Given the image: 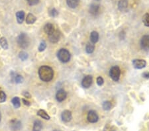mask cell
I'll return each mask as SVG.
<instances>
[{
  "instance_id": "obj_1",
  "label": "cell",
  "mask_w": 149,
  "mask_h": 131,
  "mask_svg": "<svg viewBox=\"0 0 149 131\" xmlns=\"http://www.w3.org/2000/svg\"><path fill=\"white\" fill-rule=\"evenodd\" d=\"M39 76L42 81L48 82L54 77V71L48 66H43L39 69Z\"/></svg>"
},
{
  "instance_id": "obj_2",
  "label": "cell",
  "mask_w": 149,
  "mask_h": 131,
  "mask_svg": "<svg viewBox=\"0 0 149 131\" xmlns=\"http://www.w3.org/2000/svg\"><path fill=\"white\" fill-rule=\"evenodd\" d=\"M17 43L20 48L25 49L29 47L30 44V39L27 34L21 33L17 37Z\"/></svg>"
},
{
  "instance_id": "obj_3",
  "label": "cell",
  "mask_w": 149,
  "mask_h": 131,
  "mask_svg": "<svg viewBox=\"0 0 149 131\" xmlns=\"http://www.w3.org/2000/svg\"><path fill=\"white\" fill-rule=\"evenodd\" d=\"M57 57L59 60L62 63H66L70 60V53L68 50L65 48H62L58 52Z\"/></svg>"
},
{
  "instance_id": "obj_4",
  "label": "cell",
  "mask_w": 149,
  "mask_h": 131,
  "mask_svg": "<svg viewBox=\"0 0 149 131\" xmlns=\"http://www.w3.org/2000/svg\"><path fill=\"white\" fill-rule=\"evenodd\" d=\"M109 76L112 78L113 80L117 81L119 79L121 76V70L117 66H113L110 69V71H109Z\"/></svg>"
},
{
  "instance_id": "obj_5",
  "label": "cell",
  "mask_w": 149,
  "mask_h": 131,
  "mask_svg": "<svg viewBox=\"0 0 149 131\" xmlns=\"http://www.w3.org/2000/svg\"><path fill=\"white\" fill-rule=\"evenodd\" d=\"M22 127L21 122L17 119H14L10 121V128L13 131L19 130Z\"/></svg>"
},
{
  "instance_id": "obj_6",
  "label": "cell",
  "mask_w": 149,
  "mask_h": 131,
  "mask_svg": "<svg viewBox=\"0 0 149 131\" xmlns=\"http://www.w3.org/2000/svg\"><path fill=\"white\" fill-rule=\"evenodd\" d=\"M141 48L145 50H149V35H144L141 40Z\"/></svg>"
},
{
  "instance_id": "obj_7",
  "label": "cell",
  "mask_w": 149,
  "mask_h": 131,
  "mask_svg": "<svg viewBox=\"0 0 149 131\" xmlns=\"http://www.w3.org/2000/svg\"><path fill=\"white\" fill-rule=\"evenodd\" d=\"M87 119H88V121H89L90 123H95L98 121L99 117L97 115L96 112L94 111H90L88 114Z\"/></svg>"
},
{
  "instance_id": "obj_8",
  "label": "cell",
  "mask_w": 149,
  "mask_h": 131,
  "mask_svg": "<svg viewBox=\"0 0 149 131\" xmlns=\"http://www.w3.org/2000/svg\"><path fill=\"white\" fill-rule=\"evenodd\" d=\"M60 38V32L59 31H57V30H55L52 34L48 36L49 41L50 43H57V42H59Z\"/></svg>"
},
{
  "instance_id": "obj_9",
  "label": "cell",
  "mask_w": 149,
  "mask_h": 131,
  "mask_svg": "<svg viewBox=\"0 0 149 131\" xmlns=\"http://www.w3.org/2000/svg\"><path fill=\"white\" fill-rule=\"evenodd\" d=\"M146 62L142 59H135L132 61V65L137 69H142L146 66Z\"/></svg>"
},
{
  "instance_id": "obj_10",
  "label": "cell",
  "mask_w": 149,
  "mask_h": 131,
  "mask_svg": "<svg viewBox=\"0 0 149 131\" xmlns=\"http://www.w3.org/2000/svg\"><path fill=\"white\" fill-rule=\"evenodd\" d=\"M93 79L91 76H86L81 81V85L84 88H89L92 84Z\"/></svg>"
},
{
  "instance_id": "obj_11",
  "label": "cell",
  "mask_w": 149,
  "mask_h": 131,
  "mask_svg": "<svg viewBox=\"0 0 149 131\" xmlns=\"http://www.w3.org/2000/svg\"><path fill=\"white\" fill-rule=\"evenodd\" d=\"M61 117L64 122L68 123L72 120V113L70 111H68V110H65L62 113Z\"/></svg>"
},
{
  "instance_id": "obj_12",
  "label": "cell",
  "mask_w": 149,
  "mask_h": 131,
  "mask_svg": "<svg viewBox=\"0 0 149 131\" xmlns=\"http://www.w3.org/2000/svg\"><path fill=\"white\" fill-rule=\"evenodd\" d=\"M67 97V93L64 90H60L57 92L56 94V98L59 102H62L65 100Z\"/></svg>"
},
{
  "instance_id": "obj_13",
  "label": "cell",
  "mask_w": 149,
  "mask_h": 131,
  "mask_svg": "<svg viewBox=\"0 0 149 131\" xmlns=\"http://www.w3.org/2000/svg\"><path fill=\"white\" fill-rule=\"evenodd\" d=\"M99 9H100L99 5L97 3H92L90 7L89 12L90 14H92V15L95 16L99 14Z\"/></svg>"
},
{
  "instance_id": "obj_14",
  "label": "cell",
  "mask_w": 149,
  "mask_h": 131,
  "mask_svg": "<svg viewBox=\"0 0 149 131\" xmlns=\"http://www.w3.org/2000/svg\"><path fill=\"white\" fill-rule=\"evenodd\" d=\"M11 78H12V80L15 81L16 83H23V80H24L22 76H21L19 74H17L14 72H11Z\"/></svg>"
},
{
  "instance_id": "obj_15",
  "label": "cell",
  "mask_w": 149,
  "mask_h": 131,
  "mask_svg": "<svg viewBox=\"0 0 149 131\" xmlns=\"http://www.w3.org/2000/svg\"><path fill=\"white\" fill-rule=\"evenodd\" d=\"M54 31V27L53 26V25L51 24V23H47V24H46L45 25V27H44V31H45V33L48 35V36L52 34Z\"/></svg>"
},
{
  "instance_id": "obj_16",
  "label": "cell",
  "mask_w": 149,
  "mask_h": 131,
  "mask_svg": "<svg viewBox=\"0 0 149 131\" xmlns=\"http://www.w3.org/2000/svg\"><path fill=\"white\" fill-rule=\"evenodd\" d=\"M128 7L127 0H120L118 3V8L121 11H125Z\"/></svg>"
},
{
  "instance_id": "obj_17",
  "label": "cell",
  "mask_w": 149,
  "mask_h": 131,
  "mask_svg": "<svg viewBox=\"0 0 149 131\" xmlns=\"http://www.w3.org/2000/svg\"><path fill=\"white\" fill-rule=\"evenodd\" d=\"M25 12L23 11H19L16 13V18L19 24H21L23 23V21L25 19Z\"/></svg>"
},
{
  "instance_id": "obj_18",
  "label": "cell",
  "mask_w": 149,
  "mask_h": 131,
  "mask_svg": "<svg viewBox=\"0 0 149 131\" xmlns=\"http://www.w3.org/2000/svg\"><path fill=\"white\" fill-rule=\"evenodd\" d=\"M99 40V34L96 31H93L90 34V41L91 43L95 44Z\"/></svg>"
},
{
  "instance_id": "obj_19",
  "label": "cell",
  "mask_w": 149,
  "mask_h": 131,
  "mask_svg": "<svg viewBox=\"0 0 149 131\" xmlns=\"http://www.w3.org/2000/svg\"><path fill=\"white\" fill-rule=\"evenodd\" d=\"M66 3L69 8L74 9L78 7L80 3V0H66Z\"/></svg>"
},
{
  "instance_id": "obj_20",
  "label": "cell",
  "mask_w": 149,
  "mask_h": 131,
  "mask_svg": "<svg viewBox=\"0 0 149 131\" xmlns=\"http://www.w3.org/2000/svg\"><path fill=\"white\" fill-rule=\"evenodd\" d=\"M37 18L34 15H32V13H29L27 16L26 18V23L28 25L33 24V23L36 21Z\"/></svg>"
},
{
  "instance_id": "obj_21",
  "label": "cell",
  "mask_w": 149,
  "mask_h": 131,
  "mask_svg": "<svg viewBox=\"0 0 149 131\" xmlns=\"http://www.w3.org/2000/svg\"><path fill=\"white\" fill-rule=\"evenodd\" d=\"M42 128H43V124H42L41 121L37 120L34 121L33 128H32V131H41Z\"/></svg>"
},
{
  "instance_id": "obj_22",
  "label": "cell",
  "mask_w": 149,
  "mask_h": 131,
  "mask_svg": "<svg viewBox=\"0 0 149 131\" xmlns=\"http://www.w3.org/2000/svg\"><path fill=\"white\" fill-rule=\"evenodd\" d=\"M37 114H38L39 117H41V118L45 119V120H49L50 119V116L48 115L45 110H43V109L39 110V111L37 112Z\"/></svg>"
},
{
  "instance_id": "obj_23",
  "label": "cell",
  "mask_w": 149,
  "mask_h": 131,
  "mask_svg": "<svg viewBox=\"0 0 149 131\" xmlns=\"http://www.w3.org/2000/svg\"><path fill=\"white\" fill-rule=\"evenodd\" d=\"M11 103H12L14 107L16 109L19 108L21 106V101L20 99L18 97H14L12 99H11Z\"/></svg>"
},
{
  "instance_id": "obj_24",
  "label": "cell",
  "mask_w": 149,
  "mask_h": 131,
  "mask_svg": "<svg viewBox=\"0 0 149 131\" xmlns=\"http://www.w3.org/2000/svg\"><path fill=\"white\" fill-rule=\"evenodd\" d=\"M0 46H1L2 48H3L4 50H8L9 48L8 41H7L6 39L4 38V37H1V38L0 39Z\"/></svg>"
},
{
  "instance_id": "obj_25",
  "label": "cell",
  "mask_w": 149,
  "mask_h": 131,
  "mask_svg": "<svg viewBox=\"0 0 149 131\" xmlns=\"http://www.w3.org/2000/svg\"><path fill=\"white\" fill-rule=\"evenodd\" d=\"M95 45L93 43H88L86 46V51L88 54H92L94 51Z\"/></svg>"
},
{
  "instance_id": "obj_26",
  "label": "cell",
  "mask_w": 149,
  "mask_h": 131,
  "mask_svg": "<svg viewBox=\"0 0 149 131\" xmlns=\"http://www.w3.org/2000/svg\"><path fill=\"white\" fill-rule=\"evenodd\" d=\"M28 57H29L28 54L26 52H24V51H21V52H20L19 54V58L22 61L26 60L28 58Z\"/></svg>"
},
{
  "instance_id": "obj_27",
  "label": "cell",
  "mask_w": 149,
  "mask_h": 131,
  "mask_svg": "<svg viewBox=\"0 0 149 131\" xmlns=\"http://www.w3.org/2000/svg\"><path fill=\"white\" fill-rule=\"evenodd\" d=\"M111 107H112V105H111V103L109 101H105L103 103V109L106 111H109L111 109Z\"/></svg>"
},
{
  "instance_id": "obj_28",
  "label": "cell",
  "mask_w": 149,
  "mask_h": 131,
  "mask_svg": "<svg viewBox=\"0 0 149 131\" xmlns=\"http://www.w3.org/2000/svg\"><path fill=\"white\" fill-rule=\"evenodd\" d=\"M143 22L146 27H149V14L146 13L143 17Z\"/></svg>"
},
{
  "instance_id": "obj_29",
  "label": "cell",
  "mask_w": 149,
  "mask_h": 131,
  "mask_svg": "<svg viewBox=\"0 0 149 131\" xmlns=\"http://www.w3.org/2000/svg\"><path fill=\"white\" fill-rule=\"evenodd\" d=\"M49 14L51 17H57L58 15H59V12H58V11L55 8H52L51 9H50Z\"/></svg>"
},
{
  "instance_id": "obj_30",
  "label": "cell",
  "mask_w": 149,
  "mask_h": 131,
  "mask_svg": "<svg viewBox=\"0 0 149 131\" xmlns=\"http://www.w3.org/2000/svg\"><path fill=\"white\" fill-rule=\"evenodd\" d=\"M46 47V44L45 41H42L40 45L39 46V52H43L45 50V48Z\"/></svg>"
},
{
  "instance_id": "obj_31",
  "label": "cell",
  "mask_w": 149,
  "mask_h": 131,
  "mask_svg": "<svg viewBox=\"0 0 149 131\" xmlns=\"http://www.w3.org/2000/svg\"><path fill=\"white\" fill-rule=\"evenodd\" d=\"M6 100V95L3 92L0 91V103H3Z\"/></svg>"
},
{
  "instance_id": "obj_32",
  "label": "cell",
  "mask_w": 149,
  "mask_h": 131,
  "mask_svg": "<svg viewBox=\"0 0 149 131\" xmlns=\"http://www.w3.org/2000/svg\"><path fill=\"white\" fill-rule=\"evenodd\" d=\"M104 131H116V129L115 127H113V126L107 125L104 128Z\"/></svg>"
},
{
  "instance_id": "obj_33",
  "label": "cell",
  "mask_w": 149,
  "mask_h": 131,
  "mask_svg": "<svg viewBox=\"0 0 149 131\" xmlns=\"http://www.w3.org/2000/svg\"><path fill=\"white\" fill-rule=\"evenodd\" d=\"M103 83H104V80H103V78H102V77H101V76L97 77V85H98L99 86H101L103 84Z\"/></svg>"
},
{
  "instance_id": "obj_34",
  "label": "cell",
  "mask_w": 149,
  "mask_h": 131,
  "mask_svg": "<svg viewBox=\"0 0 149 131\" xmlns=\"http://www.w3.org/2000/svg\"><path fill=\"white\" fill-rule=\"evenodd\" d=\"M27 3L29 6H35L39 2V0H27Z\"/></svg>"
},
{
  "instance_id": "obj_35",
  "label": "cell",
  "mask_w": 149,
  "mask_h": 131,
  "mask_svg": "<svg viewBox=\"0 0 149 131\" xmlns=\"http://www.w3.org/2000/svg\"><path fill=\"white\" fill-rule=\"evenodd\" d=\"M22 101H23V103H24V105H27V106H30V105H31V103H30L29 101H27L26 99H22Z\"/></svg>"
},
{
  "instance_id": "obj_36",
  "label": "cell",
  "mask_w": 149,
  "mask_h": 131,
  "mask_svg": "<svg viewBox=\"0 0 149 131\" xmlns=\"http://www.w3.org/2000/svg\"><path fill=\"white\" fill-rule=\"evenodd\" d=\"M23 96H24L25 97H27V98H31V94H30V93H29V92H23Z\"/></svg>"
},
{
  "instance_id": "obj_37",
  "label": "cell",
  "mask_w": 149,
  "mask_h": 131,
  "mask_svg": "<svg viewBox=\"0 0 149 131\" xmlns=\"http://www.w3.org/2000/svg\"><path fill=\"white\" fill-rule=\"evenodd\" d=\"M144 78H149V72H145L143 74Z\"/></svg>"
},
{
  "instance_id": "obj_38",
  "label": "cell",
  "mask_w": 149,
  "mask_h": 131,
  "mask_svg": "<svg viewBox=\"0 0 149 131\" xmlns=\"http://www.w3.org/2000/svg\"><path fill=\"white\" fill-rule=\"evenodd\" d=\"M0 121H1V114H0Z\"/></svg>"
},
{
  "instance_id": "obj_39",
  "label": "cell",
  "mask_w": 149,
  "mask_h": 131,
  "mask_svg": "<svg viewBox=\"0 0 149 131\" xmlns=\"http://www.w3.org/2000/svg\"><path fill=\"white\" fill-rule=\"evenodd\" d=\"M54 131H60V130H54Z\"/></svg>"
},
{
  "instance_id": "obj_40",
  "label": "cell",
  "mask_w": 149,
  "mask_h": 131,
  "mask_svg": "<svg viewBox=\"0 0 149 131\" xmlns=\"http://www.w3.org/2000/svg\"><path fill=\"white\" fill-rule=\"evenodd\" d=\"M95 1H100V0H95Z\"/></svg>"
}]
</instances>
